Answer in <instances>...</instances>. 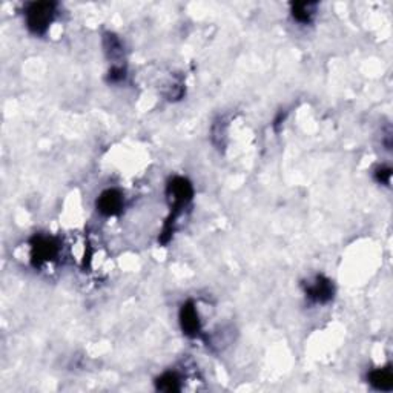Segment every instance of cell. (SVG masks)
I'll return each mask as SVG.
<instances>
[{
    "label": "cell",
    "instance_id": "obj_1",
    "mask_svg": "<svg viewBox=\"0 0 393 393\" xmlns=\"http://www.w3.org/2000/svg\"><path fill=\"white\" fill-rule=\"evenodd\" d=\"M168 200L171 203V215L166 220V225L163 227V232L160 235V241L163 245L168 243L171 238V234L174 231V223L179 217V214L183 207H185L189 201L192 200L194 189L191 181L183 179V177H174L168 185Z\"/></svg>",
    "mask_w": 393,
    "mask_h": 393
},
{
    "label": "cell",
    "instance_id": "obj_2",
    "mask_svg": "<svg viewBox=\"0 0 393 393\" xmlns=\"http://www.w3.org/2000/svg\"><path fill=\"white\" fill-rule=\"evenodd\" d=\"M54 2H32L25 10L26 26L32 34L42 36L48 31L56 16Z\"/></svg>",
    "mask_w": 393,
    "mask_h": 393
},
{
    "label": "cell",
    "instance_id": "obj_3",
    "mask_svg": "<svg viewBox=\"0 0 393 393\" xmlns=\"http://www.w3.org/2000/svg\"><path fill=\"white\" fill-rule=\"evenodd\" d=\"M58 255V243L48 235H34L31 238V261L34 266L52 261Z\"/></svg>",
    "mask_w": 393,
    "mask_h": 393
},
{
    "label": "cell",
    "instance_id": "obj_4",
    "mask_svg": "<svg viewBox=\"0 0 393 393\" xmlns=\"http://www.w3.org/2000/svg\"><path fill=\"white\" fill-rule=\"evenodd\" d=\"M304 292L306 297L313 301V303L324 304L329 303L333 298V292H335V289H333V283L329 278L323 277V275H318V277H315V280L311 281V283L304 287Z\"/></svg>",
    "mask_w": 393,
    "mask_h": 393
},
{
    "label": "cell",
    "instance_id": "obj_5",
    "mask_svg": "<svg viewBox=\"0 0 393 393\" xmlns=\"http://www.w3.org/2000/svg\"><path fill=\"white\" fill-rule=\"evenodd\" d=\"M180 326H181L183 333H185L186 337H191V338L200 337L201 324H200V318H199V313H196L194 301H188V303L181 306Z\"/></svg>",
    "mask_w": 393,
    "mask_h": 393
},
{
    "label": "cell",
    "instance_id": "obj_6",
    "mask_svg": "<svg viewBox=\"0 0 393 393\" xmlns=\"http://www.w3.org/2000/svg\"><path fill=\"white\" fill-rule=\"evenodd\" d=\"M123 209V195L117 189H106L102 192L97 199V211L106 215V217H113V215H119Z\"/></svg>",
    "mask_w": 393,
    "mask_h": 393
},
{
    "label": "cell",
    "instance_id": "obj_7",
    "mask_svg": "<svg viewBox=\"0 0 393 393\" xmlns=\"http://www.w3.org/2000/svg\"><path fill=\"white\" fill-rule=\"evenodd\" d=\"M368 378H369V383L378 390L390 392L393 389V373L389 368L372 370Z\"/></svg>",
    "mask_w": 393,
    "mask_h": 393
},
{
    "label": "cell",
    "instance_id": "obj_8",
    "mask_svg": "<svg viewBox=\"0 0 393 393\" xmlns=\"http://www.w3.org/2000/svg\"><path fill=\"white\" fill-rule=\"evenodd\" d=\"M317 3L311 2H297L292 3V17L300 23H309L312 21V16L315 14Z\"/></svg>",
    "mask_w": 393,
    "mask_h": 393
},
{
    "label": "cell",
    "instance_id": "obj_9",
    "mask_svg": "<svg viewBox=\"0 0 393 393\" xmlns=\"http://www.w3.org/2000/svg\"><path fill=\"white\" fill-rule=\"evenodd\" d=\"M157 389L161 392H179L181 389L180 377L175 372H166L155 381Z\"/></svg>",
    "mask_w": 393,
    "mask_h": 393
},
{
    "label": "cell",
    "instance_id": "obj_10",
    "mask_svg": "<svg viewBox=\"0 0 393 393\" xmlns=\"http://www.w3.org/2000/svg\"><path fill=\"white\" fill-rule=\"evenodd\" d=\"M375 177H377V180H378L379 183H384V185H389V183H390V177H392V169H390V168H379L378 171H377V174H375Z\"/></svg>",
    "mask_w": 393,
    "mask_h": 393
},
{
    "label": "cell",
    "instance_id": "obj_11",
    "mask_svg": "<svg viewBox=\"0 0 393 393\" xmlns=\"http://www.w3.org/2000/svg\"><path fill=\"white\" fill-rule=\"evenodd\" d=\"M124 77H126V71H124L122 67H114L113 69L109 71V80L111 82H114V83L122 82Z\"/></svg>",
    "mask_w": 393,
    "mask_h": 393
}]
</instances>
